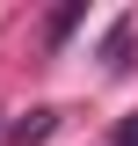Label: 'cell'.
Returning <instances> with one entry per match:
<instances>
[{
  "label": "cell",
  "mask_w": 138,
  "mask_h": 146,
  "mask_svg": "<svg viewBox=\"0 0 138 146\" xmlns=\"http://www.w3.org/2000/svg\"><path fill=\"white\" fill-rule=\"evenodd\" d=\"M73 29H80V7H58V15H51V44H66Z\"/></svg>",
  "instance_id": "3957f363"
},
{
  "label": "cell",
  "mask_w": 138,
  "mask_h": 146,
  "mask_svg": "<svg viewBox=\"0 0 138 146\" xmlns=\"http://www.w3.org/2000/svg\"><path fill=\"white\" fill-rule=\"evenodd\" d=\"M102 58H109V66H131V22H116V29H109V44H102Z\"/></svg>",
  "instance_id": "7a4b0ae2"
},
{
  "label": "cell",
  "mask_w": 138,
  "mask_h": 146,
  "mask_svg": "<svg viewBox=\"0 0 138 146\" xmlns=\"http://www.w3.org/2000/svg\"><path fill=\"white\" fill-rule=\"evenodd\" d=\"M51 124H58V110H29L22 124H7V146H36V139H51Z\"/></svg>",
  "instance_id": "6da1fadb"
},
{
  "label": "cell",
  "mask_w": 138,
  "mask_h": 146,
  "mask_svg": "<svg viewBox=\"0 0 138 146\" xmlns=\"http://www.w3.org/2000/svg\"><path fill=\"white\" fill-rule=\"evenodd\" d=\"M109 146H138V117H124V124L109 131Z\"/></svg>",
  "instance_id": "277c9868"
}]
</instances>
